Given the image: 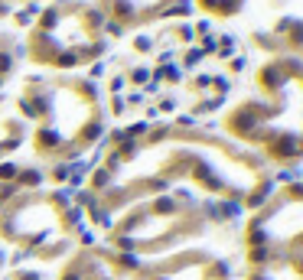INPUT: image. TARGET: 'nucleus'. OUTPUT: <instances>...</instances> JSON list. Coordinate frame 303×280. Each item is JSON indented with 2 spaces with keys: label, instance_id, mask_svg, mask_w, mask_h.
<instances>
[{
  "label": "nucleus",
  "instance_id": "nucleus-1",
  "mask_svg": "<svg viewBox=\"0 0 303 280\" xmlns=\"http://www.w3.org/2000/svg\"><path fill=\"white\" fill-rule=\"evenodd\" d=\"M218 228V212L189 195H147L105 215L101 248L124 258H163L193 248L199 238Z\"/></svg>",
  "mask_w": 303,
  "mask_h": 280
},
{
  "label": "nucleus",
  "instance_id": "nucleus-4",
  "mask_svg": "<svg viewBox=\"0 0 303 280\" xmlns=\"http://www.w3.org/2000/svg\"><path fill=\"white\" fill-rule=\"evenodd\" d=\"M238 251L241 261L303 254V186H284L281 192L264 195L241 231Z\"/></svg>",
  "mask_w": 303,
  "mask_h": 280
},
{
  "label": "nucleus",
  "instance_id": "nucleus-7",
  "mask_svg": "<svg viewBox=\"0 0 303 280\" xmlns=\"http://www.w3.org/2000/svg\"><path fill=\"white\" fill-rule=\"evenodd\" d=\"M20 189H23V186H20V183H13L10 176H7V179L0 176V209H3V205L10 202V199H13L17 192H20Z\"/></svg>",
  "mask_w": 303,
  "mask_h": 280
},
{
  "label": "nucleus",
  "instance_id": "nucleus-3",
  "mask_svg": "<svg viewBox=\"0 0 303 280\" xmlns=\"http://www.w3.org/2000/svg\"><path fill=\"white\" fill-rule=\"evenodd\" d=\"M36 137L33 147L46 160H69L101 130V111L88 85L55 82L36 95Z\"/></svg>",
  "mask_w": 303,
  "mask_h": 280
},
{
  "label": "nucleus",
  "instance_id": "nucleus-5",
  "mask_svg": "<svg viewBox=\"0 0 303 280\" xmlns=\"http://www.w3.org/2000/svg\"><path fill=\"white\" fill-rule=\"evenodd\" d=\"M241 280H303V254H274V258L245 261Z\"/></svg>",
  "mask_w": 303,
  "mask_h": 280
},
{
  "label": "nucleus",
  "instance_id": "nucleus-2",
  "mask_svg": "<svg viewBox=\"0 0 303 280\" xmlns=\"http://www.w3.org/2000/svg\"><path fill=\"white\" fill-rule=\"evenodd\" d=\"M85 218L49 189H20L0 209V245L17 261L59 264L85 245Z\"/></svg>",
  "mask_w": 303,
  "mask_h": 280
},
{
  "label": "nucleus",
  "instance_id": "nucleus-6",
  "mask_svg": "<svg viewBox=\"0 0 303 280\" xmlns=\"http://www.w3.org/2000/svg\"><path fill=\"white\" fill-rule=\"evenodd\" d=\"M0 280H43L39 274L33 267H23V264H13V267H7L3 274H0Z\"/></svg>",
  "mask_w": 303,
  "mask_h": 280
}]
</instances>
